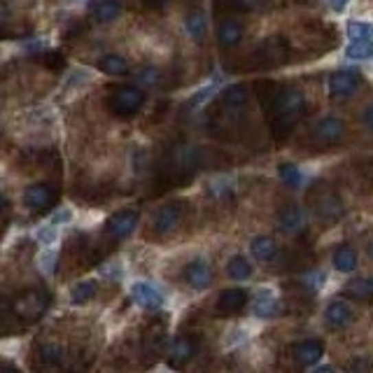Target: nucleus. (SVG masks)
I'll return each instance as SVG.
<instances>
[{
	"mask_svg": "<svg viewBox=\"0 0 373 373\" xmlns=\"http://www.w3.org/2000/svg\"><path fill=\"white\" fill-rule=\"evenodd\" d=\"M52 262H54V254H52V252H47L43 257V262H40V266H43L47 273H52V271H54V264H52Z\"/></svg>",
	"mask_w": 373,
	"mask_h": 373,
	"instance_id": "nucleus-40",
	"label": "nucleus"
},
{
	"mask_svg": "<svg viewBox=\"0 0 373 373\" xmlns=\"http://www.w3.org/2000/svg\"><path fill=\"white\" fill-rule=\"evenodd\" d=\"M212 269L210 264H205L203 259H196V262H192L185 269V280L189 287L194 289H208L212 285Z\"/></svg>",
	"mask_w": 373,
	"mask_h": 373,
	"instance_id": "nucleus-16",
	"label": "nucleus"
},
{
	"mask_svg": "<svg viewBox=\"0 0 373 373\" xmlns=\"http://www.w3.org/2000/svg\"><path fill=\"white\" fill-rule=\"evenodd\" d=\"M135 224H138V212L135 210H120L105 222V236L112 240H122L133 234Z\"/></svg>",
	"mask_w": 373,
	"mask_h": 373,
	"instance_id": "nucleus-14",
	"label": "nucleus"
},
{
	"mask_svg": "<svg viewBox=\"0 0 373 373\" xmlns=\"http://www.w3.org/2000/svg\"><path fill=\"white\" fill-rule=\"evenodd\" d=\"M143 5L147 10H161L166 5V0H143Z\"/></svg>",
	"mask_w": 373,
	"mask_h": 373,
	"instance_id": "nucleus-42",
	"label": "nucleus"
},
{
	"mask_svg": "<svg viewBox=\"0 0 373 373\" xmlns=\"http://www.w3.org/2000/svg\"><path fill=\"white\" fill-rule=\"evenodd\" d=\"M161 80H163L161 70L154 68V66H145V68L138 70V82H140V84H145V87H150V89L161 84Z\"/></svg>",
	"mask_w": 373,
	"mask_h": 373,
	"instance_id": "nucleus-36",
	"label": "nucleus"
},
{
	"mask_svg": "<svg viewBox=\"0 0 373 373\" xmlns=\"http://www.w3.org/2000/svg\"><path fill=\"white\" fill-rule=\"evenodd\" d=\"M324 317H327V327L329 329H343V327H348V324H350L352 310H350V306H348L346 301H331V304L327 306Z\"/></svg>",
	"mask_w": 373,
	"mask_h": 373,
	"instance_id": "nucleus-20",
	"label": "nucleus"
},
{
	"mask_svg": "<svg viewBox=\"0 0 373 373\" xmlns=\"http://www.w3.org/2000/svg\"><path fill=\"white\" fill-rule=\"evenodd\" d=\"M163 341H166V327H163V322H154L152 327H150V334L145 336V350L147 352H157L159 348L163 346Z\"/></svg>",
	"mask_w": 373,
	"mask_h": 373,
	"instance_id": "nucleus-33",
	"label": "nucleus"
},
{
	"mask_svg": "<svg viewBox=\"0 0 373 373\" xmlns=\"http://www.w3.org/2000/svg\"><path fill=\"white\" fill-rule=\"evenodd\" d=\"M334 269L341 271V273H352L357 269V252H354V247L341 245L334 252Z\"/></svg>",
	"mask_w": 373,
	"mask_h": 373,
	"instance_id": "nucleus-25",
	"label": "nucleus"
},
{
	"mask_svg": "<svg viewBox=\"0 0 373 373\" xmlns=\"http://www.w3.org/2000/svg\"><path fill=\"white\" fill-rule=\"evenodd\" d=\"M201 163H203V157H201L196 147L185 145V143L168 147V152H166L163 159L159 161L157 185L161 187V192L185 187L194 180V175L199 173Z\"/></svg>",
	"mask_w": 373,
	"mask_h": 373,
	"instance_id": "nucleus-1",
	"label": "nucleus"
},
{
	"mask_svg": "<svg viewBox=\"0 0 373 373\" xmlns=\"http://www.w3.org/2000/svg\"><path fill=\"white\" fill-rule=\"evenodd\" d=\"M98 68L103 70L105 75H124L128 70V63L126 58L120 54H105L98 61Z\"/></svg>",
	"mask_w": 373,
	"mask_h": 373,
	"instance_id": "nucleus-31",
	"label": "nucleus"
},
{
	"mask_svg": "<svg viewBox=\"0 0 373 373\" xmlns=\"http://www.w3.org/2000/svg\"><path fill=\"white\" fill-rule=\"evenodd\" d=\"M348 35H350V40H371V26L362 21H350L348 23Z\"/></svg>",
	"mask_w": 373,
	"mask_h": 373,
	"instance_id": "nucleus-37",
	"label": "nucleus"
},
{
	"mask_svg": "<svg viewBox=\"0 0 373 373\" xmlns=\"http://www.w3.org/2000/svg\"><path fill=\"white\" fill-rule=\"evenodd\" d=\"M278 229L287 236H304L308 229V217L301 205H287L278 212Z\"/></svg>",
	"mask_w": 373,
	"mask_h": 373,
	"instance_id": "nucleus-12",
	"label": "nucleus"
},
{
	"mask_svg": "<svg viewBox=\"0 0 373 373\" xmlns=\"http://www.w3.org/2000/svg\"><path fill=\"white\" fill-rule=\"evenodd\" d=\"M5 205H8V203H5V199L0 196V210H5Z\"/></svg>",
	"mask_w": 373,
	"mask_h": 373,
	"instance_id": "nucleus-44",
	"label": "nucleus"
},
{
	"mask_svg": "<svg viewBox=\"0 0 373 373\" xmlns=\"http://www.w3.org/2000/svg\"><path fill=\"white\" fill-rule=\"evenodd\" d=\"M346 138V122L339 117H324L313 126V145L315 147H334Z\"/></svg>",
	"mask_w": 373,
	"mask_h": 373,
	"instance_id": "nucleus-7",
	"label": "nucleus"
},
{
	"mask_svg": "<svg viewBox=\"0 0 373 373\" xmlns=\"http://www.w3.org/2000/svg\"><path fill=\"white\" fill-rule=\"evenodd\" d=\"M185 28L189 33V38L194 40V43H203L205 38V31H208V21H205V14L201 10H194L187 14L185 19Z\"/></svg>",
	"mask_w": 373,
	"mask_h": 373,
	"instance_id": "nucleus-24",
	"label": "nucleus"
},
{
	"mask_svg": "<svg viewBox=\"0 0 373 373\" xmlns=\"http://www.w3.org/2000/svg\"><path fill=\"white\" fill-rule=\"evenodd\" d=\"M362 87V73L359 70H339L329 77V93L334 98H348Z\"/></svg>",
	"mask_w": 373,
	"mask_h": 373,
	"instance_id": "nucleus-13",
	"label": "nucleus"
},
{
	"mask_svg": "<svg viewBox=\"0 0 373 373\" xmlns=\"http://www.w3.org/2000/svg\"><path fill=\"white\" fill-rule=\"evenodd\" d=\"M278 304L275 294L271 292V289H262V292L257 294V301H254V315L262 317V319H271L278 315Z\"/></svg>",
	"mask_w": 373,
	"mask_h": 373,
	"instance_id": "nucleus-22",
	"label": "nucleus"
},
{
	"mask_svg": "<svg viewBox=\"0 0 373 373\" xmlns=\"http://www.w3.org/2000/svg\"><path fill=\"white\" fill-rule=\"evenodd\" d=\"M10 306L12 310H14V315L19 317L23 324H28L40 319L47 313V308H49V294H47L43 287H33L21 292L16 299H12Z\"/></svg>",
	"mask_w": 373,
	"mask_h": 373,
	"instance_id": "nucleus-4",
	"label": "nucleus"
},
{
	"mask_svg": "<svg viewBox=\"0 0 373 373\" xmlns=\"http://www.w3.org/2000/svg\"><path fill=\"white\" fill-rule=\"evenodd\" d=\"M229 275L234 280H247V278H252V264L242 254H236L229 262Z\"/></svg>",
	"mask_w": 373,
	"mask_h": 373,
	"instance_id": "nucleus-32",
	"label": "nucleus"
},
{
	"mask_svg": "<svg viewBox=\"0 0 373 373\" xmlns=\"http://www.w3.org/2000/svg\"><path fill=\"white\" fill-rule=\"evenodd\" d=\"M306 112V98L299 89L294 87H280L275 89V96L271 100V105L266 108L269 115L271 131H273L275 140H287L292 135L297 122L304 117Z\"/></svg>",
	"mask_w": 373,
	"mask_h": 373,
	"instance_id": "nucleus-2",
	"label": "nucleus"
},
{
	"mask_svg": "<svg viewBox=\"0 0 373 373\" xmlns=\"http://www.w3.org/2000/svg\"><path fill=\"white\" fill-rule=\"evenodd\" d=\"M310 201L313 208H315V215L324 222H336L346 215V205L339 199V194L327 185H315V189L310 192Z\"/></svg>",
	"mask_w": 373,
	"mask_h": 373,
	"instance_id": "nucleus-6",
	"label": "nucleus"
},
{
	"mask_svg": "<svg viewBox=\"0 0 373 373\" xmlns=\"http://www.w3.org/2000/svg\"><path fill=\"white\" fill-rule=\"evenodd\" d=\"M247 87L245 84H231L220 93V108L227 120H238L247 105Z\"/></svg>",
	"mask_w": 373,
	"mask_h": 373,
	"instance_id": "nucleus-8",
	"label": "nucleus"
},
{
	"mask_svg": "<svg viewBox=\"0 0 373 373\" xmlns=\"http://www.w3.org/2000/svg\"><path fill=\"white\" fill-rule=\"evenodd\" d=\"M98 292V285L96 280H84V282H77L73 287V292H70V301H73L75 306H84L89 304L93 297H96Z\"/></svg>",
	"mask_w": 373,
	"mask_h": 373,
	"instance_id": "nucleus-28",
	"label": "nucleus"
},
{
	"mask_svg": "<svg viewBox=\"0 0 373 373\" xmlns=\"http://www.w3.org/2000/svg\"><path fill=\"white\" fill-rule=\"evenodd\" d=\"M250 250H252V257L259 259V262H271V259L275 257L278 247L271 236H257V238L252 240Z\"/></svg>",
	"mask_w": 373,
	"mask_h": 373,
	"instance_id": "nucleus-26",
	"label": "nucleus"
},
{
	"mask_svg": "<svg viewBox=\"0 0 373 373\" xmlns=\"http://www.w3.org/2000/svg\"><path fill=\"white\" fill-rule=\"evenodd\" d=\"M242 35H245V31H242L238 21L224 19L220 21V26H217V45H220L224 52L234 49V47H238L242 43Z\"/></svg>",
	"mask_w": 373,
	"mask_h": 373,
	"instance_id": "nucleus-18",
	"label": "nucleus"
},
{
	"mask_svg": "<svg viewBox=\"0 0 373 373\" xmlns=\"http://www.w3.org/2000/svg\"><path fill=\"white\" fill-rule=\"evenodd\" d=\"M266 0H217L215 8L220 12L224 8V12H254L259 8H264Z\"/></svg>",
	"mask_w": 373,
	"mask_h": 373,
	"instance_id": "nucleus-30",
	"label": "nucleus"
},
{
	"mask_svg": "<svg viewBox=\"0 0 373 373\" xmlns=\"http://www.w3.org/2000/svg\"><path fill=\"white\" fill-rule=\"evenodd\" d=\"M131 294L135 304L143 306L145 310H157V308L163 306V294L154 285H150V282H135Z\"/></svg>",
	"mask_w": 373,
	"mask_h": 373,
	"instance_id": "nucleus-17",
	"label": "nucleus"
},
{
	"mask_svg": "<svg viewBox=\"0 0 373 373\" xmlns=\"http://www.w3.org/2000/svg\"><path fill=\"white\" fill-rule=\"evenodd\" d=\"M329 5H331V10L343 12V10H346V5H348V0H329Z\"/></svg>",
	"mask_w": 373,
	"mask_h": 373,
	"instance_id": "nucleus-43",
	"label": "nucleus"
},
{
	"mask_svg": "<svg viewBox=\"0 0 373 373\" xmlns=\"http://www.w3.org/2000/svg\"><path fill=\"white\" fill-rule=\"evenodd\" d=\"M122 0H96L91 5V14L96 23H110L115 19H120L122 14Z\"/></svg>",
	"mask_w": 373,
	"mask_h": 373,
	"instance_id": "nucleus-21",
	"label": "nucleus"
},
{
	"mask_svg": "<svg viewBox=\"0 0 373 373\" xmlns=\"http://www.w3.org/2000/svg\"><path fill=\"white\" fill-rule=\"evenodd\" d=\"M371 54H373L371 40H350V45H348V49H346V56L348 58H357V61L369 58Z\"/></svg>",
	"mask_w": 373,
	"mask_h": 373,
	"instance_id": "nucleus-34",
	"label": "nucleus"
},
{
	"mask_svg": "<svg viewBox=\"0 0 373 373\" xmlns=\"http://www.w3.org/2000/svg\"><path fill=\"white\" fill-rule=\"evenodd\" d=\"M289 56V47H287V40L285 38H269L266 43H262L257 49L252 52L250 61L242 63L245 70H269V68H275V66H282Z\"/></svg>",
	"mask_w": 373,
	"mask_h": 373,
	"instance_id": "nucleus-3",
	"label": "nucleus"
},
{
	"mask_svg": "<svg viewBox=\"0 0 373 373\" xmlns=\"http://www.w3.org/2000/svg\"><path fill=\"white\" fill-rule=\"evenodd\" d=\"M247 299H250V294L245 292L242 287H231V289H224L220 294V299H217V315L222 317H229V315H236V313H240L242 308L247 306Z\"/></svg>",
	"mask_w": 373,
	"mask_h": 373,
	"instance_id": "nucleus-15",
	"label": "nucleus"
},
{
	"mask_svg": "<svg viewBox=\"0 0 373 373\" xmlns=\"http://www.w3.org/2000/svg\"><path fill=\"white\" fill-rule=\"evenodd\" d=\"M371 280L369 278H357V280H350L346 285V289H343V294L350 299H357V301H369L371 299Z\"/></svg>",
	"mask_w": 373,
	"mask_h": 373,
	"instance_id": "nucleus-29",
	"label": "nucleus"
},
{
	"mask_svg": "<svg viewBox=\"0 0 373 373\" xmlns=\"http://www.w3.org/2000/svg\"><path fill=\"white\" fill-rule=\"evenodd\" d=\"M324 354V346L319 341H301L294 346V359L301 366H315Z\"/></svg>",
	"mask_w": 373,
	"mask_h": 373,
	"instance_id": "nucleus-19",
	"label": "nucleus"
},
{
	"mask_svg": "<svg viewBox=\"0 0 373 373\" xmlns=\"http://www.w3.org/2000/svg\"><path fill=\"white\" fill-rule=\"evenodd\" d=\"M8 21H10V8L5 0H0V28L8 26Z\"/></svg>",
	"mask_w": 373,
	"mask_h": 373,
	"instance_id": "nucleus-39",
	"label": "nucleus"
},
{
	"mask_svg": "<svg viewBox=\"0 0 373 373\" xmlns=\"http://www.w3.org/2000/svg\"><path fill=\"white\" fill-rule=\"evenodd\" d=\"M23 203L31 212H38V215H45L54 208L56 203V192L52 185H31L23 192Z\"/></svg>",
	"mask_w": 373,
	"mask_h": 373,
	"instance_id": "nucleus-9",
	"label": "nucleus"
},
{
	"mask_svg": "<svg viewBox=\"0 0 373 373\" xmlns=\"http://www.w3.org/2000/svg\"><path fill=\"white\" fill-rule=\"evenodd\" d=\"M182 217H185V203H168L154 215L152 229L157 236H170L180 229Z\"/></svg>",
	"mask_w": 373,
	"mask_h": 373,
	"instance_id": "nucleus-10",
	"label": "nucleus"
},
{
	"mask_svg": "<svg viewBox=\"0 0 373 373\" xmlns=\"http://www.w3.org/2000/svg\"><path fill=\"white\" fill-rule=\"evenodd\" d=\"M278 177H280L287 187H299L301 185V170L294 163H280V166H278Z\"/></svg>",
	"mask_w": 373,
	"mask_h": 373,
	"instance_id": "nucleus-35",
	"label": "nucleus"
},
{
	"mask_svg": "<svg viewBox=\"0 0 373 373\" xmlns=\"http://www.w3.org/2000/svg\"><path fill=\"white\" fill-rule=\"evenodd\" d=\"M210 93H212V89H203V91H199V96H194V98H192V105H201L203 100H208V98H210Z\"/></svg>",
	"mask_w": 373,
	"mask_h": 373,
	"instance_id": "nucleus-41",
	"label": "nucleus"
},
{
	"mask_svg": "<svg viewBox=\"0 0 373 373\" xmlns=\"http://www.w3.org/2000/svg\"><path fill=\"white\" fill-rule=\"evenodd\" d=\"M199 352V341L192 339V336H180L170 343L168 348V366L170 369H185V366L196 357Z\"/></svg>",
	"mask_w": 373,
	"mask_h": 373,
	"instance_id": "nucleus-11",
	"label": "nucleus"
},
{
	"mask_svg": "<svg viewBox=\"0 0 373 373\" xmlns=\"http://www.w3.org/2000/svg\"><path fill=\"white\" fill-rule=\"evenodd\" d=\"M23 327V322L14 315L8 299H0V336H12Z\"/></svg>",
	"mask_w": 373,
	"mask_h": 373,
	"instance_id": "nucleus-23",
	"label": "nucleus"
},
{
	"mask_svg": "<svg viewBox=\"0 0 373 373\" xmlns=\"http://www.w3.org/2000/svg\"><path fill=\"white\" fill-rule=\"evenodd\" d=\"M108 105L117 117H133V115H138L140 108L145 105V93H143V89H138L133 84H122V87L112 89Z\"/></svg>",
	"mask_w": 373,
	"mask_h": 373,
	"instance_id": "nucleus-5",
	"label": "nucleus"
},
{
	"mask_svg": "<svg viewBox=\"0 0 373 373\" xmlns=\"http://www.w3.org/2000/svg\"><path fill=\"white\" fill-rule=\"evenodd\" d=\"M66 357V350L56 343H40L38 346V359L45 366H58Z\"/></svg>",
	"mask_w": 373,
	"mask_h": 373,
	"instance_id": "nucleus-27",
	"label": "nucleus"
},
{
	"mask_svg": "<svg viewBox=\"0 0 373 373\" xmlns=\"http://www.w3.org/2000/svg\"><path fill=\"white\" fill-rule=\"evenodd\" d=\"M43 63L49 70H63V68H66V58H63V54H58V52H49V54H45Z\"/></svg>",
	"mask_w": 373,
	"mask_h": 373,
	"instance_id": "nucleus-38",
	"label": "nucleus"
}]
</instances>
